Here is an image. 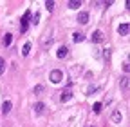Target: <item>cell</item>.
<instances>
[{
	"label": "cell",
	"instance_id": "obj_19",
	"mask_svg": "<svg viewBox=\"0 0 130 127\" xmlns=\"http://www.w3.org/2000/svg\"><path fill=\"white\" fill-rule=\"evenodd\" d=\"M38 22H40V15H38V13H35V17H32V24L36 26Z\"/></svg>",
	"mask_w": 130,
	"mask_h": 127
},
{
	"label": "cell",
	"instance_id": "obj_8",
	"mask_svg": "<svg viewBox=\"0 0 130 127\" xmlns=\"http://www.w3.org/2000/svg\"><path fill=\"white\" fill-rule=\"evenodd\" d=\"M71 96H72L71 89H63V91H61V96H60V100H61V102H67Z\"/></svg>",
	"mask_w": 130,
	"mask_h": 127
},
{
	"label": "cell",
	"instance_id": "obj_18",
	"mask_svg": "<svg viewBox=\"0 0 130 127\" xmlns=\"http://www.w3.org/2000/svg\"><path fill=\"white\" fill-rule=\"evenodd\" d=\"M4 71H6V60L0 58V74H4Z\"/></svg>",
	"mask_w": 130,
	"mask_h": 127
},
{
	"label": "cell",
	"instance_id": "obj_16",
	"mask_svg": "<svg viewBox=\"0 0 130 127\" xmlns=\"http://www.w3.org/2000/svg\"><path fill=\"white\" fill-rule=\"evenodd\" d=\"M101 107H103V104H101V102H96L92 109H94V113H96V115H100V113H101Z\"/></svg>",
	"mask_w": 130,
	"mask_h": 127
},
{
	"label": "cell",
	"instance_id": "obj_6",
	"mask_svg": "<svg viewBox=\"0 0 130 127\" xmlns=\"http://www.w3.org/2000/svg\"><path fill=\"white\" fill-rule=\"evenodd\" d=\"M11 107H13V104L9 102V100H6L4 104H2V115L6 116V115H9V111H11Z\"/></svg>",
	"mask_w": 130,
	"mask_h": 127
},
{
	"label": "cell",
	"instance_id": "obj_22",
	"mask_svg": "<svg viewBox=\"0 0 130 127\" xmlns=\"http://www.w3.org/2000/svg\"><path fill=\"white\" fill-rule=\"evenodd\" d=\"M51 44H53V38H45V40H43V47H49Z\"/></svg>",
	"mask_w": 130,
	"mask_h": 127
},
{
	"label": "cell",
	"instance_id": "obj_1",
	"mask_svg": "<svg viewBox=\"0 0 130 127\" xmlns=\"http://www.w3.org/2000/svg\"><path fill=\"white\" fill-rule=\"evenodd\" d=\"M49 80H51L53 84H60V82L63 80V73H61L60 69H53L51 74H49Z\"/></svg>",
	"mask_w": 130,
	"mask_h": 127
},
{
	"label": "cell",
	"instance_id": "obj_25",
	"mask_svg": "<svg viewBox=\"0 0 130 127\" xmlns=\"http://www.w3.org/2000/svg\"><path fill=\"white\" fill-rule=\"evenodd\" d=\"M92 127H94V125H92Z\"/></svg>",
	"mask_w": 130,
	"mask_h": 127
},
{
	"label": "cell",
	"instance_id": "obj_23",
	"mask_svg": "<svg viewBox=\"0 0 130 127\" xmlns=\"http://www.w3.org/2000/svg\"><path fill=\"white\" fill-rule=\"evenodd\" d=\"M123 71H125V73H128V71H130V64H128V60L123 64Z\"/></svg>",
	"mask_w": 130,
	"mask_h": 127
},
{
	"label": "cell",
	"instance_id": "obj_9",
	"mask_svg": "<svg viewBox=\"0 0 130 127\" xmlns=\"http://www.w3.org/2000/svg\"><path fill=\"white\" fill-rule=\"evenodd\" d=\"M103 40V33H101V31H94V33H92V42H101Z\"/></svg>",
	"mask_w": 130,
	"mask_h": 127
},
{
	"label": "cell",
	"instance_id": "obj_5",
	"mask_svg": "<svg viewBox=\"0 0 130 127\" xmlns=\"http://www.w3.org/2000/svg\"><path fill=\"white\" fill-rule=\"evenodd\" d=\"M118 31H119V35H123V36H126L128 35V31H130V26L125 22V24H121L119 27H118Z\"/></svg>",
	"mask_w": 130,
	"mask_h": 127
},
{
	"label": "cell",
	"instance_id": "obj_4",
	"mask_svg": "<svg viewBox=\"0 0 130 127\" xmlns=\"http://www.w3.org/2000/svg\"><path fill=\"white\" fill-rule=\"evenodd\" d=\"M69 55V49H67V47H65V45H61V47H58V51H56V56L61 60V58H65V56H67Z\"/></svg>",
	"mask_w": 130,
	"mask_h": 127
},
{
	"label": "cell",
	"instance_id": "obj_11",
	"mask_svg": "<svg viewBox=\"0 0 130 127\" xmlns=\"http://www.w3.org/2000/svg\"><path fill=\"white\" fill-rule=\"evenodd\" d=\"M83 40H85V35H83V33H74V35H72V42H76V44L83 42Z\"/></svg>",
	"mask_w": 130,
	"mask_h": 127
},
{
	"label": "cell",
	"instance_id": "obj_3",
	"mask_svg": "<svg viewBox=\"0 0 130 127\" xmlns=\"http://www.w3.org/2000/svg\"><path fill=\"white\" fill-rule=\"evenodd\" d=\"M78 22L85 26V24L89 22V13H87V11H81V13H78Z\"/></svg>",
	"mask_w": 130,
	"mask_h": 127
},
{
	"label": "cell",
	"instance_id": "obj_21",
	"mask_svg": "<svg viewBox=\"0 0 130 127\" xmlns=\"http://www.w3.org/2000/svg\"><path fill=\"white\" fill-rule=\"evenodd\" d=\"M96 91H98V87H96V85H90V87L87 89V94H92V93H96Z\"/></svg>",
	"mask_w": 130,
	"mask_h": 127
},
{
	"label": "cell",
	"instance_id": "obj_17",
	"mask_svg": "<svg viewBox=\"0 0 130 127\" xmlns=\"http://www.w3.org/2000/svg\"><path fill=\"white\" fill-rule=\"evenodd\" d=\"M45 7H47V11H53V9H54V2H53V0H47V2H45Z\"/></svg>",
	"mask_w": 130,
	"mask_h": 127
},
{
	"label": "cell",
	"instance_id": "obj_20",
	"mask_svg": "<svg viewBox=\"0 0 130 127\" xmlns=\"http://www.w3.org/2000/svg\"><path fill=\"white\" fill-rule=\"evenodd\" d=\"M103 58H105V60L110 58V49H103Z\"/></svg>",
	"mask_w": 130,
	"mask_h": 127
},
{
	"label": "cell",
	"instance_id": "obj_14",
	"mask_svg": "<svg viewBox=\"0 0 130 127\" xmlns=\"http://www.w3.org/2000/svg\"><path fill=\"white\" fill-rule=\"evenodd\" d=\"M67 6H69V9H78V7L81 6V2H79V0H71Z\"/></svg>",
	"mask_w": 130,
	"mask_h": 127
},
{
	"label": "cell",
	"instance_id": "obj_7",
	"mask_svg": "<svg viewBox=\"0 0 130 127\" xmlns=\"http://www.w3.org/2000/svg\"><path fill=\"white\" fill-rule=\"evenodd\" d=\"M112 120L116 122V123H121V122H123V115H121V111H118V109L114 111V113H112Z\"/></svg>",
	"mask_w": 130,
	"mask_h": 127
},
{
	"label": "cell",
	"instance_id": "obj_12",
	"mask_svg": "<svg viewBox=\"0 0 130 127\" xmlns=\"http://www.w3.org/2000/svg\"><path fill=\"white\" fill-rule=\"evenodd\" d=\"M119 87H121L123 91H126V89H128V76H123V78H121V82H119Z\"/></svg>",
	"mask_w": 130,
	"mask_h": 127
},
{
	"label": "cell",
	"instance_id": "obj_13",
	"mask_svg": "<svg viewBox=\"0 0 130 127\" xmlns=\"http://www.w3.org/2000/svg\"><path fill=\"white\" fill-rule=\"evenodd\" d=\"M11 42H13V35H11V33H6V36H4V45H6V47H9V45H11Z\"/></svg>",
	"mask_w": 130,
	"mask_h": 127
},
{
	"label": "cell",
	"instance_id": "obj_24",
	"mask_svg": "<svg viewBox=\"0 0 130 127\" xmlns=\"http://www.w3.org/2000/svg\"><path fill=\"white\" fill-rule=\"evenodd\" d=\"M43 91V85H36L35 87V94H38V93H42Z\"/></svg>",
	"mask_w": 130,
	"mask_h": 127
},
{
	"label": "cell",
	"instance_id": "obj_15",
	"mask_svg": "<svg viewBox=\"0 0 130 127\" xmlns=\"http://www.w3.org/2000/svg\"><path fill=\"white\" fill-rule=\"evenodd\" d=\"M29 51H31V42H25V44H24V47H22V55H24V56H27V55H29Z\"/></svg>",
	"mask_w": 130,
	"mask_h": 127
},
{
	"label": "cell",
	"instance_id": "obj_2",
	"mask_svg": "<svg viewBox=\"0 0 130 127\" xmlns=\"http://www.w3.org/2000/svg\"><path fill=\"white\" fill-rule=\"evenodd\" d=\"M29 18H31V11L27 9V11L24 13L22 20H20V31H22V33H25V31H27V27H29Z\"/></svg>",
	"mask_w": 130,
	"mask_h": 127
},
{
	"label": "cell",
	"instance_id": "obj_10",
	"mask_svg": "<svg viewBox=\"0 0 130 127\" xmlns=\"http://www.w3.org/2000/svg\"><path fill=\"white\" fill-rule=\"evenodd\" d=\"M32 109H35V113H38V115H40V113H43V109H45V104H43V102H36Z\"/></svg>",
	"mask_w": 130,
	"mask_h": 127
}]
</instances>
